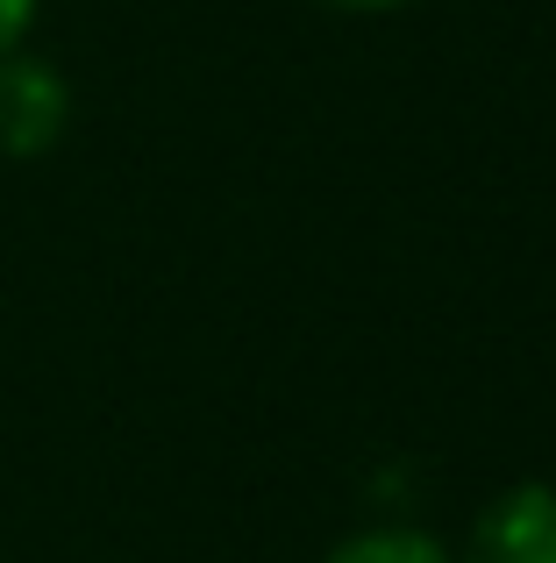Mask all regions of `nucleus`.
Listing matches in <instances>:
<instances>
[{
	"label": "nucleus",
	"instance_id": "1",
	"mask_svg": "<svg viewBox=\"0 0 556 563\" xmlns=\"http://www.w3.org/2000/svg\"><path fill=\"white\" fill-rule=\"evenodd\" d=\"M71 129V86L51 57L8 51L0 57V157H43Z\"/></svg>",
	"mask_w": 556,
	"mask_h": 563
},
{
	"label": "nucleus",
	"instance_id": "2",
	"mask_svg": "<svg viewBox=\"0 0 556 563\" xmlns=\"http://www.w3.org/2000/svg\"><path fill=\"white\" fill-rule=\"evenodd\" d=\"M457 563H556V485L521 478L471 521Z\"/></svg>",
	"mask_w": 556,
	"mask_h": 563
},
{
	"label": "nucleus",
	"instance_id": "3",
	"mask_svg": "<svg viewBox=\"0 0 556 563\" xmlns=\"http://www.w3.org/2000/svg\"><path fill=\"white\" fill-rule=\"evenodd\" d=\"M321 563H457L435 536H421V528H357V536H343Z\"/></svg>",
	"mask_w": 556,
	"mask_h": 563
},
{
	"label": "nucleus",
	"instance_id": "4",
	"mask_svg": "<svg viewBox=\"0 0 556 563\" xmlns=\"http://www.w3.org/2000/svg\"><path fill=\"white\" fill-rule=\"evenodd\" d=\"M36 14H43V0H0V57H8V51H22V43H29Z\"/></svg>",
	"mask_w": 556,
	"mask_h": 563
},
{
	"label": "nucleus",
	"instance_id": "5",
	"mask_svg": "<svg viewBox=\"0 0 556 563\" xmlns=\"http://www.w3.org/2000/svg\"><path fill=\"white\" fill-rule=\"evenodd\" d=\"M321 8H343V14H392V8H414V0H321Z\"/></svg>",
	"mask_w": 556,
	"mask_h": 563
}]
</instances>
